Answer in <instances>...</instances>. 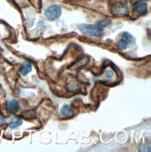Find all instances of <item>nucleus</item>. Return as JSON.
Instances as JSON below:
<instances>
[{
  "label": "nucleus",
  "instance_id": "7ed1b4c3",
  "mask_svg": "<svg viewBox=\"0 0 151 152\" xmlns=\"http://www.w3.org/2000/svg\"><path fill=\"white\" fill-rule=\"evenodd\" d=\"M110 12H111V14L115 17H123V16L128 15L129 8L126 4L117 2L111 7Z\"/></svg>",
  "mask_w": 151,
  "mask_h": 152
},
{
  "label": "nucleus",
  "instance_id": "f03ea898",
  "mask_svg": "<svg viewBox=\"0 0 151 152\" xmlns=\"http://www.w3.org/2000/svg\"><path fill=\"white\" fill-rule=\"evenodd\" d=\"M62 14V8L58 5H51L46 9L44 15L49 21H55Z\"/></svg>",
  "mask_w": 151,
  "mask_h": 152
},
{
  "label": "nucleus",
  "instance_id": "39448f33",
  "mask_svg": "<svg viewBox=\"0 0 151 152\" xmlns=\"http://www.w3.org/2000/svg\"><path fill=\"white\" fill-rule=\"evenodd\" d=\"M133 7H134L135 11L141 16H145L148 11L147 4V2L143 1V0H141V1H137Z\"/></svg>",
  "mask_w": 151,
  "mask_h": 152
},
{
  "label": "nucleus",
  "instance_id": "423d86ee",
  "mask_svg": "<svg viewBox=\"0 0 151 152\" xmlns=\"http://www.w3.org/2000/svg\"><path fill=\"white\" fill-rule=\"evenodd\" d=\"M6 109L9 113H16L20 109V104L17 100L12 99V100L9 101L6 104Z\"/></svg>",
  "mask_w": 151,
  "mask_h": 152
},
{
  "label": "nucleus",
  "instance_id": "f257e3e1",
  "mask_svg": "<svg viewBox=\"0 0 151 152\" xmlns=\"http://www.w3.org/2000/svg\"><path fill=\"white\" fill-rule=\"evenodd\" d=\"M83 35L93 37H99L103 35L104 27H102L99 24H89V23H82L77 26Z\"/></svg>",
  "mask_w": 151,
  "mask_h": 152
},
{
  "label": "nucleus",
  "instance_id": "1a4fd4ad",
  "mask_svg": "<svg viewBox=\"0 0 151 152\" xmlns=\"http://www.w3.org/2000/svg\"><path fill=\"white\" fill-rule=\"evenodd\" d=\"M22 124H23V121L21 120V118H12L9 121V126L11 129H15V128H18L19 126H21Z\"/></svg>",
  "mask_w": 151,
  "mask_h": 152
},
{
  "label": "nucleus",
  "instance_id": "9b49d317",
  "mask_svg": "<svg viewBox=\"0 0 151 152\" xmlns=\"http://www.w3.org/2000/svg\"><path fill=\"white\" fill-rule=\"evenodd\" d=\"M6 123V118L0 114V125H2V124H5Z\"/></svg>",
  "mask_w": 151,
  "mask_h": 152
},
{
  "label": "nucleus",
  "instance_id": "0eeeda50",
  "mask_svg": "<svg viewBox=\"0 0 151 152\" xmlns=\"http://www.w3.org/2000/svg\"><path fill=\"white\" fill-rule=\"evenodd\" d=\"M31 71H32V64L27 62L23 63L21 66V69H20V72H21V74L23 76H26L27 74H29Z\"/></svg>",
  "mask_w": 151,
  "mask_h": 152
},
{
  "label": "nucleus",
  "instance_id": "9d476101",
  "mask_svg": "<svg viewBox=\"0 0 151 152\" xmlns=\"http://www.w3.org/2000/svg\"><path fill=\"white\" fill-rule=\"evenodd\" d=\"M108 24H110V21H109V20H103V21H100L99 22V25H101L102 27H103V26H107Z\"/></svg>",
  "mask_w": 151,
  "mask_h": 152
},
{
  "label": "nucleus",
  "instance_id": "6e6552de",
  "mask_svg": "<svg viewBox=\"0 0 151 152\" xmlns=\"http://www.w3.org/2000/svg\"><path fill=\"white\" fill-rule=\"evenodd\" d=\"M60 114L62 117H64V118H67V117H70L72 115V108L69 104H64L62 107L61 110H60Z\"/></svg>",
  "mask_w": 151,
  "mask_h": 152
},
{
  "label": "nucleus",
  "instance_id": "20e7f679",
  "mask_svg": "<svg viewBox=\"0 0 151 152\" xmlns=\"http://www.w3.org/2000/svg\"><path fill=\"white\" fill-rule=\"evenodd\" d=\"M133 39V37L128 32H122L121 34L119 36V38H117V47H119L120 50H125L128 48V46L130 45V43L132 42V40Z\"/></svg>",
  "mask_w": 151,
  "mask_h": 152
}]
</instances>
